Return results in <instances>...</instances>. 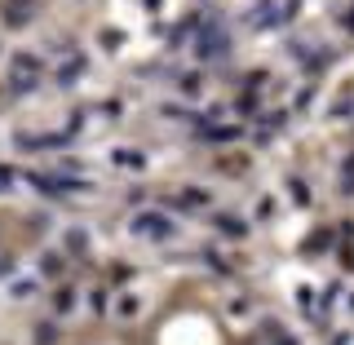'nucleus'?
Wrapping results in <instances>:
<instances>
[{"mask_svg": "<svg viewBox=\"0 0 354 345\" xmlns=\"http://www.w3.org/2000/svg\"><path fill=\"white\" fill-rule=\"evenodd\" d=\"M133 230H138V235H151V239H164V235H169V221L155 217V213H147V217L133 221Z\"/></svg>", "mask_w": 354, "mask_h": 345, "instance_id": "obj_1", "label": "nucleus"}, {"mask_svg": "<svg viewBox=\"0 0 354 345\" xmlns=\"http://www.w3.org/2000/svg\"><path fill=\"white\" fill-rule=\"evenodd\" d=\"M0 261H5V257H0ZM0 270H5V265H0Z\"/></svg>", "mask_w": 354, "mask_h": 345, "instance_id": "obj_2", "label": "nucleus"}]
</instances>
